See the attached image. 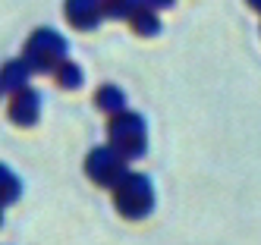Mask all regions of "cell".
<instances>
[{"mask_svg":"<svg viewBox=\"0 0 261 245\" xmlns=\"http://www.w3.org/2000/svg\"><path fill=\"white\" fill-rule=\"evenodd\" d=\"M249 7H255V10H261V0H249Z\"/></svg>","mask_w":261,"mask_h":245,"instance_id":"14","label":"cell"},{"mask_svg":"<svg viewBox=\"0 0 261 245\" xmlns=\"http://www.w3.org/2000/svg\"><path fill=\"white\" fill-rule=\"evenodd\" d=\"M54 79H57V85H63V88H79L82 85V69L72 60H63L57 69H54Z\"/></svg>","mask_w":261,"mask_h":245,"instance_id":"11","label":"cell"},{"mask_svg":"<svg viewBox=\"0 0 261 245\" xmlns=\"http://www.w3.org/2000/svg\"><path fill=\"white\" fill-rule=\"evenodd\" d=\"M145 4H151L154 10H161V7H170V4H173V0H145Z\"/></svg>","mask_w":261,"mask_h":245,"instance_id":"13","label":"cell"},{"mask_svg":"<svg viewBox=\"0 0 261 245\" xmlns=\"http://www.w3.org/2000/svg\"><path fill=\"white\" fill-rule=\"evenodd\" d=\"M22 57L32 72H54L66 60V38L54 29H35Z\"/></svg>","mask_w":261,"mask_h":245,"instance_id":"3","label":"cell"},{"mask_svg":"<svg viewBox=\"0 0 261 245\" xmlns=\"http://www.w3.org/2000/svg\"><path fill=\"white\" fill-rule=\"evenodd\" d=\"M126 164H129V160L120 154L114 145H101V148H95V151H88V157H85V173H88L91 182L114 188V185L129 173Z\"/></svg>","mask_w":261,"mask_h":245,"instance_id":"4","label":"cell"},{"mask_svg":"<svg viewBox=\"0 0 261 245\" xmlns=\"http://www.w3.org/2000/svg\"><path fill=\"white\" fill-rule=\"evenodd\" d=\"M29 75H32V66L25 63V57H22V60L4 63V66H0V91H10V94L22 91L29 85Z\"/></svg>","mask_w":261,"mask_h":245,"instance_id":"7","label":"cell"},{"mask_svg":"<svg viewBox=\"0 0 261 245\" xmlns=\"http://www.w3.org/2000/svg\"><path fill=\"white\" fill-rule=\"evenodd\" d=\"M38 117H41V91L25 85L22 91H16L13 101H10V120L16 126H35Z\"/></svg>","mask_w":261,"mask_h":245,"instance_id":"5","label":"cell"},{"mask_svg":"<svg viewBox=\"0 0 261 245\" xmlns=\"http://www.w3.org/2000/svg\"><path fill=\"white\" fill-rule=\"evenodd\" d=\"M114 207L129 217V220H142L154 211V185L142 173H126L114 185Z\"/></svg>","mask_w":261,"mask_h":245,"instance_id":"2","label":"cell"},{"mask_svg":"<svg viewBox=\"0 0 261 245\" xmlns=\"http://www.w3.org/2000/svg\"><path fill=\"white\" fill-rule=\"evenodd\" d=\"M0 207H4V204H0ZM0 223H4V214H0Z\"/></svg>","mask_w":261,"mask_h":245,"instance_id":"15","label":"cell"},{"mask_svg":"<svg viewBox=\"0 0 261 245\" xmlns=\"http://www.w3.org/2000/svg\"><path fill=\"white\" fill-rule=\"evenodd\" d=\"M107 135H110V145H114L126 160H139L148 148V126L142 120V113L126 110V107L110 113Z\"/></svg>","mask_w":261,"mask_h":245,"instance_id":"1","label":"cell"},{"mask_svg":"<svg viewBox=\"0 0 261 245\" xmlns=\"http://www.w3.org/2000/svg\"><path fill=\"white\" fill-rule=\"evenodd\" d=\"M95 104L104 110V113H117L126 107V98H123V91L117 85H101L98 94H95Z\"/></svg>","mask_w":261,"mask_h":245,"instance_id":"9","label":"cell"},{"mask_svg":"<svg viewBox=\"0 0 261 245\" xmlns=\"http://www.w3.org/2000/svg\"><path fill=\"white\" fill-rule=\"evenodd\" d=\"M104 4H107V0H101V7H104Z\"/></svg>","mask_w":261,"mask_h":245,"instance_id":"16","label":"cell"},{"mask_svg":"<svg viewBox=\"0 0 261 245\" xmlns=\"http://www.w3.org/2000/svg\"><path fill=\"white\" fill-rule=\"evenodd\" d=\"M129 25H133L139 35H158L161 32V16L151 4H142L133 16H129Z\"/></svg>","mask_w":261,"mask_h":245,"instance_id":"8","label":"cell"},{"mask_svg":"<svg viewBox=\"0 0 261 245\" xmlns=\"http://www.w3.org/2000/svg\"><path fill=\"white\" fill-rule=\"evenodd\" d=\"M19 192H22V185H19V179H16V173L10 167L0 164V204H13L16 198H19Z\"/></svg>","mask_w":261,"mask_h":245,"instance_id":"10","label":"cell"},{"mask_svg":"<svg viewBox=\"0 0 261 245\" xmlns=\"http://www.w3.org/2000/svg\"><path fill=\"white\" fill-rule=\"evenodd\" d=\"M145 0H107L104 4V16H114V19H129Z\"/></svg>","mask_w":261,"mask_h":245,"instance_id":"12","label":"cell"},{"mask_svg":"<svg viewBox=\"0 0 261 245\" xmlns=\"http://www.w3.org/2000/svg\"><path fill=\"white\" fill-rule=\"evenodd\" d=\"M66 19L76 29L88 32L104 19V7H101V0H66Z\"/></svg>","mask_w":261,"mask_h":245,"instance_id":"6","label":"cell"}]
</instances>
